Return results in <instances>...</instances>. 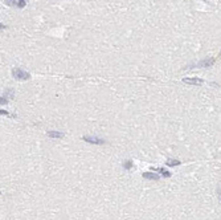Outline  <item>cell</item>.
Wrapping results in <instances>:
<instances>
[{"instance_id":"6da1fadb","label":"cell","mask_w":221,"mask_h":220,"mask_svg":"<svg viewBox=\"0 0 221 220\" xmlns=\"http://www.w3.org/2000/svg\"><path fill=\"white\" fill-rule=\"evenodd\" d=\"M12 76H13V78H16V80H21V81H24V80H29V78H31V74L28 73V72H25V70L20 69V68H15V69L12 70Z\"/></svg>"},{"instance_id":"7a4b0ae2","label":"cell","mask_w":221,"mask_h":220,"mask_svg":"<svg viewBox=\"0 0 221 220\" xmlns=\"http://www.w3.org/2000/svg\"><path fill=\"white\" fill-rule=\"evenodd\" d=\"M216 62V58L214 57H210V58H205V60H201L200 62L195 64V65H191L188 68H210V66L214 65Z\"/></svg>"},{"instance_id":"3957f363","label":"cell","mask_w":221,"mask_h":220,"mask_svg":"<svg viewBox=\"0 0 221 220\" xmlns=\"http://www.w3.org/2000/svg\"><path fill=\"white\" fill-rule=\"evenodd\" d=\"M85 142H89V143H93V145H103V143H106L105 139H101L98 137H90V135H84L82 137Z\"/></svg>"},{"instance_id":"277c9868","label":"cell","mask_w":221,"mask_h":220,"mask_svg":"<svg viewBox=\"0 0 221 220\" xmlns=\"http://www.w3.org/2000/svg\"><path fill=\"white\" fill-rule=\"evenodd\" d=\"M183 82L189 84V85H201L203 80L201 78H183Z\"/></svg>"},{"instance_id":"5b68a950","label":"cell","mask_w":221,"mask_h":220,"mask_svg":"<svg viewBox=\"0 0 221 220\" xmlns=\"http://www.w3.org/2000/svg\"><path fill=\"white\" fill-rule=\"evenodd\" d=\"M143 175V178L144 179H148V180H159V175L158 174H154V172H144V174H142Z\"/></svg>"},{"instance_id":"8992f818","label":"cell","mask_w":221,"mask_h":220,"mask_svg":"<svg viewBox=\"0 0 221 220\" xmlns=\"http://www.w3.org/2000/svg\"><path fill=\"white\" fill-rule=\"evenodd\" d=\"M154 170L156 171V172H160V174L163 175L164 178H170V176L172 175L171 172H170V171H167L166 168H163V167H158V168H154Z\"/></svg>"},{"instance_id":"52a82bcc","label":"cell","mask_w":221,"mask_h":220,"mask_svg":"<svg viewBox=\"0 0 221 220\" xmlns=\"http://www.w3.org/2000/svg\"><path fill=\"white\" fill-rule=\"evenodd\" d=\"M48 135H49L50 138H62V137H64V133L56 131V130H50V131H48Z\"/></svg>"},{"instance_id":"ba28073f","label":"cell","mask_w":221,"mask_h":220,"mask_svg":"<svg viewBox=\"0 0 221 220\" xmlns=\"http://www.w3.org/2000/svg\"><path fill=\"white\" fill-rule=\"evenodd\" d=\"M180 163H181V162H180L179 159H167L166 165H167V166H170V167H174V166H179Z\"/></svg>"},{"instance_id":"9c48e42d","label":"cell","mask_w":221,"mask_h":220,"mask_svg":"<svg viewBox=\"0 0 221 220\" xmlns=\"http://www.w3.org/2000/svg\"><path fill=\"white\" fill-rule=\"evenodd\" d=\"M133 167H134L133 161L127 159V161H125V162H123V168H125V170H131Z\"/></svg>"},{"instance_id":"30bf717a","label":"cell","mask_w":221,"mask_h":220,"mask_svg":"<svg viewBox=\"0 0 221 220\" xmlns=\"http://www.w3.org/2000/svg\"><path fill=\"white\" fill-rule=\"evenodd\" d=\"M4 98L12 100V98H13V90H12V89H7V90H5V94H4Z\"/></svg>"},{"instance_id":"8fae6325","label":"cell","mask_w":221,"mask_h":220,"mask_svg":"<svg viewBox=\"0 0 221 220\" xmlns=\"http://www.w3.org/2000/svg\"><path fill=\"white\" fill-rule=\"evenodd\" d=\"M4 1H5V4H7V5H17V0H4Z\"/></svg>"},{"instance_id":"7c38bea8","label":"cell","mask_w":221,"mask_h":220,"mask_svg":"<svg viewBox=\"0 0 221 220\" xmlns=\"http://www.w3.org/2000/svg\"><path fill=\"white\" fill-rule=\"evenodd\" d=\"M25 4H27L25 3V0H17V7L19 8H24L25 7Z\"/></svg>"},{"instance_id":"4fadbf2b","label":"cell","mask_w":221,"mask_h":220,"mask_svg":"<svg viewBox=\"0 0 221 220\" xmlns=\"http://www.w3.org/2000/svg\"><path fill=\"white\" fill-rule=\"evenodd\" d=\"M0 116H11V114H9L7 110H1V109H0Z\"/></svg>"},{"instance_id":"5bb4252c","label":"cell","mask_w":221,"mask_h":220,"mask_svg":"<svg viewBox=\"0 0 221 220\" xmlns=\"http://www.w3.org/2000/svg\"><path fill=\"white\" fill-rule=\"evenodd\" d=\"M7 98H4V97H0V105H4V104H7Z\"/></svg>"},{"instance_id":"9a60e30c","label":"cell","mask_w":221,"mask_h":220,"mask_svg":"<svg viewBox=\"0 0 221 220\" xmlns=\"http://www.w3.org/2000/svg\"><path fill=\"white\" fill-rule=\"evenodd\" d=\"M0 29H5V25H4V24H0Z\"/></svg>"},{"instance_id":"2e32d148","label":"cell","mask_w":221,"mask_h":220,"mask_svg":"<svg viewBox=\"0 0 221 220\" xmlns=\"http://www.w3.org/2000/svg\"><path fill=\"white\" fill-rule=\"evenodd\" d=\"M204 1H208V0H204Z\"/></svg>"}]
</instances>
